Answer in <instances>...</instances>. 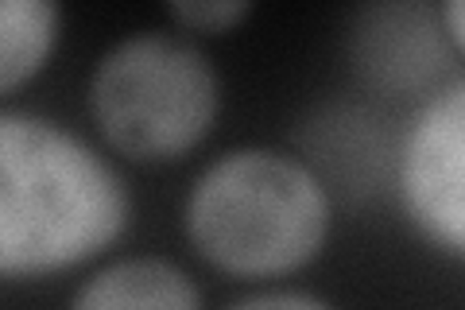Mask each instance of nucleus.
<instances>
[{"instance_id":"nucleus-5","label":"nucleus","mask_w":465,"mask_h":310,"mask_svg":"<svg viewBox=\"0 0 465 310\" xmlns=\"http://www.w3.org/2000/svg\"><path fill=\"white\" fill-rule=\"evenodd\" d=\"M349 58L361 85L388 97H411L434 90L450 74L454 39L442 24V12L415 0H396L357 12L349 32Z\"/></svg>"},{"instance_id":"nucleus-7","label":"nucleus","mask_w":465,"mask_h":310,"mask_svg":"<svg viewBox=\"0 0 465 310\" xmlns=\"http://www.w3.org/2000/svg\"><path fill=\"white\" fill-rule=\"evenodd\" d=\"M70 310H202V291L179 264L133 256L85 279Z\"/></svg>"},{"instance_id":"nucleus-3","label":"nucleus","mask_w":465,"mask_h":310,"mask_svg":"<svg viewBox=\"0 0 465 310\" xmlns=\"http://www.w3.org/2000/svg\"><path fill=\"white\" fill-rule=\"evenodd\" d=\"M90 109L101 136L121 155L171 164L206 140L222 109V85L194 43L148 32L101 58Z\"/></svg>"},{"instance_id":"nucleus-9","label":"nucleus","mask_w":465,"mask_h":310,"mask_svg":"<svg viewBox=\"0 0 465 310\" xmlns=\"http://www.w3.org/2000/svg\"><path fill=\"white\" fill-rule=\"evenodd\" d=\"M249 12L252 5L244 0H186V5H171V20H179L191 32H229Z\"/></svg>"},{"instance_id":"nucleus-8","label":"nucleus","mask_w":465,"mask_h":310,"mask_svg":"<svg viewBox=\"0 0 465 310\" xmlns=\"http://www.w3.org/2000/svg\"><path fill=\"white\" fill-rule=\"evenodd\" d=\"M58 39V8L47 0L0 5V94H16L51 58Z\"/></svg>"},{"instance_id":"nucleus-1","label":"nucleus","mask_w":465,"mask_h":310,"mask_svg":"<svg viewBox=\"0 0 465 310\" xmlns=\"http://www.w3.org/2000/svg\"><path fill=\"white\" fill-rule=\"evenodd\" d=\"M128 186L74 132L32 113H0V272L51 275L121 237Z\"/></svg>"},{"instance_id":"nucleus-6","label":"nucleus","mask_w":465,"mask_h":310,"mask_svg":"<svg viewBox=\"0 0 465 310\" xmlns=\"http://www.w3.org/2000/svg\"><path fill=\"white\" fill-rule=\"evenodd\" d=\"M299 144L307 152V167L322 179V186H338L341 195H372L381 175L391 164V140L381 116L357 105H338L318 113L302 125Z\"/></svg>"},{"instance_id":"nucleus-11","label":"nucleus","mask_w":465,"mask_h":310,"mask_svg":"<svg viewBox=\"0 0 465 310\" xmlns=\"http://www.w3.org/2000/svg\"><path fill=\"white\" fill-rule=\"evenodd\" d=\"M439 12H442V24H446L450 39H454V47L465 51V0H450Z\"/></svg>"},{"instance_id":"nucleus-4","label":"nucleus","mask_w":465,"mask_h":310,"mask_svg":"<svg viewBox=\"0 0 465 310\" xmlns=\"http://www.w3.org/2000/svg\"><path fill=\"white\" fill-rule=\"evenodd\" d=\"M400 195L415 229L465 260V82L439 90L407 128Z\"/></svg>"},{"instance_id":"nucleus-2","label":"nucleus","mask_w":465,"mask_h":310,"mask_svg":"<svg viewBox=\"0 0 465 310\" xmlns=\"http://www.w3.org/2000/svg\"><path fill=\"white\" fill-rule=\"evenodd\" d=\"M330 190L295 155L241 147L198 175L186 233L198 256L225 275H291L330 237Z\"/></svg>"},{"instance_id":"nucleus-10","label":"nucleus","mask_w":465,"mask_h":310,"mask_svg":"<svg viewBox=\"0 0 465 310\" xmlns=\"http://www.w3.org/2000/svg\"><path fill=\"white\" fill-rule=\"evenodd\" d=\"M229 310H330V306L302 291H268V295H252V299H244Z\"/></svg>"}]
</instances>
